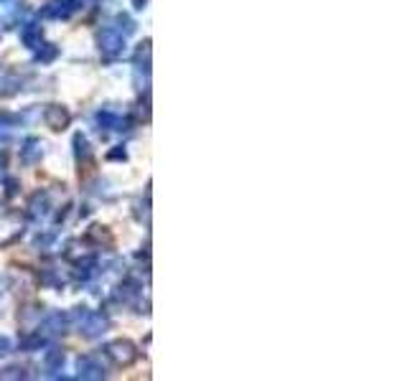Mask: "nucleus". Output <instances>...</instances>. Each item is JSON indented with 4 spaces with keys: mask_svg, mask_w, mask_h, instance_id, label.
Segmentation results:
<instances>
[{
    "mask_svg": "<svg viewBox=\"0 0 407 381\" xmlns=\"http://www.w3.org/2000/svg\"><path fill=\"white\" fill-rule=\"evenodd\" d=\"M107 356L112 358L114 363H130L135 358V349H133V343H127V341H114L107 346Z\"/></svg>",
    "mask_w": 407,
    "mask_h": 381,
    "instance_id": "f257e3e1",
    "label": "nucleus"
},
{
    "mask_svg": "<svg viewBox=\"0 0 407 381\" xmlns=\"http://www.w3.org/2000/svg\"><path fill=\"white\" fill-rule=\"evenodd\" d=\"M79 368H82V376H89V379H97V376H102V366H97L92 358H84V361L79 363Z\"/></svg>",
    "mask_w": 407,
    "mask_h": 381,
    "instance_id": "20e7f679",
    "label": "nucleus"
},
{
    "mask_svg": "<svg viewBox=\"0 0 407 381\" xmlns=\"http://www.w3.org/2000/svg\"><path fill=\"white\" fill-rule=\"evenodd\" d=\"M69 122V112L64 107H49V112H46V125L54 127V130H61L64 125Z\"/></svg>",
    "mask_w": 407,
    "mask_h": 381,
    "instance_id": "7ed1b4c3",
    "label": "nucleus"
},
{
    "mask_svg": "<svg viewBox=\"0 0 407 381\" xmlns=\"http://www.w3.org/2000/svg\"><path fill=\"white\" fill-rule=\"evenodd\" d=\"M100 44H102V51H107V54H120V51L125 49V38L114 31H105L100 38Z\"/></svg>",
    "mask_w": 407,
    "mask_h": 381,
    "instance_id": "f03ea898",
    "label": "nucleus"
}]
</instances>
